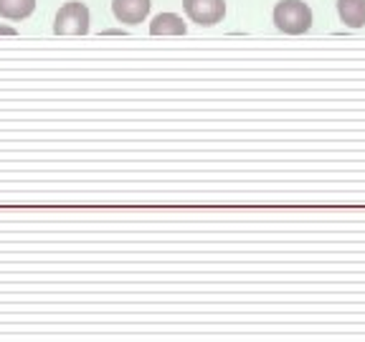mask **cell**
Returning a JSON list of instances; mask_svg holds the SVG:
<instances>
[{
  "label": "cell",
  "mask_w": 365,
  "mask_h": 342,
  "mask_svg": "<svg viewBox=\"0 0 365 342\" xmlns=\"http://www.w3.org/2000/svg\"><path fill=\"white\" fill-rule=\"evenodd\" d=\"M274 26L289 36L307 33L312 28V8L302 0H282L274 8Z\"/></svg>",
  "instance_id": "6da1fadb"
},
{
  "label": "cell",
  "mask_w": 365,
  "mask_h": 342,
  "mask_svg": "<svg viewBox=\"0 0 365 342\" xmlns=\"http://www.w3.org/2000/svg\"><path fill=\"white\" fill-rule=\"evenodd\" d=\"M53 33L56 36H86L89 33V8L79 0L63 3L53 21Z\"/></svg>",
  "instance_id": "7a4b0ae2"
},
{
  "label": "cell",
  "mask_w": 365,
  "mask_h": 342,
  "mask_svg": "<svg viewBox=\"0 0 365 342\" xmlns=\"http://www.w3.org/2000/svg\"><path fill=\"white\" fill-rule=\"evenodd\" d=\"M185 16L193 23H198L200 28H211L218 26L226 16V3L223 0H182Z\"/></svg>",
  "instance_id": "3957f363"
},
{
  "label": "cell",
  "mask_w": 365,
  "mask_h": 342,
  "mask_svg": "<svg viewBox=\"0 0 365 342\" xmlns=\"http://www.w3.org/2000/svg\"><path fill=\"white\" fill-rule=\"evenodd\" d=\"M150 8H153L150 0H112L114 18L125 26H140L150 16Z\"/></svg>",
  "instance_id": "277c9868"
},
{
  "label": "cell",
  "mask_w": 365,
  "mask_h": 342,
  "mask_svg": "<svg viewBox=\"0 0 365 342\" xmlns=\"http://www.w3.org/2000/svg\"><path fill=\"white\" fill-rule=\"evenodd\" d=\"M188 26L182 23V18L178 13H160L150 23V33L153 36H185Z\"/></svg>",
  "instance_id": "5b68a950"
},
{
  "label": "cell",
  "mask_w": 365,
  "mask_h": 342,
  "mask_svg": "<svg viewBox=\"0 0 365 342\" xmlns=\"http://www.w3.org/2000/svg\"><path fill=\"white\" fill-rule=\"evenodd\" d=\"M337 16L348 28L365 26V0H337Z\"/></svg>",
  "instance_id": "8992f818"
},
{
  "label": "cell",
  "mask_w": 365,
  "mask_h": 342,
  "mask_svg": "<svg viewBox=\"0 0 365 342\" xmlns=\"http://www.w3.org/2000/svg\"><path fill=\"white\" fill-rule=\"evenodd\" d=\"M36 11V0H0V18L23 21Z\"/></svg>",
  "instance_id": "52a82bcc"
},
{
  "label": "cell",
  "mask_w": 365,
  "mask_h": 342,
  "mask_svg": "<svg viewBox=\"0 0 365 342\" xmlns=\"http://www.w3.org/2000/svg\"><path fill=\"white\" fill-rule=\"evenodd\" d=\"M0 33H8V36H16V28H8V26H0Z\"/></svg>",
  "instance_id": "ba28073f"
}]
</instances>
